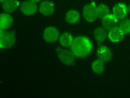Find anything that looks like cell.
<instances>
[{
    "mask_svg": "<svg viewBox=\"0 0 130 98\" xmlns=\"http://www.w3.org/2000/svg\"><path fill=\"white\" fill-rule=\"evenodd\" d=\"M6 1V0H0V1H1V3H3V2H4L5 1Z\"/></svg>",
    "mask_w": 130,
    "mask_h": 98,
    "instance_id": "obj_21",
    "label": "cell"
},
{
    "mask_svg": "<svg viewBox=\"0 0 130 98\" xmlns=\"http://www.w3.org/2000/svg\"><path fill=\"white\" fill-rule=\"evenodd\" d=\"M96 12L97 17L101 19L110 14L109 8L104 4H101L96 7Z\"/></svg>",
    "mask_w": 130,
    "mask_h": 98,
    "instance_id": "obj_18",
    "label": "cell"
},
{
    "mask_svg": "<svg viewBox=\"0 0 130 98\" xmlns=\"http://www.w3.org/2000/svg\"><path fill=\"white\" fill-rule=\"evenodd\" d=\"M124 33L119 28L116 27L109 30L108 33V37L109 40L114 43L119 42L123 38Z\"/></svg>",
    "mask_w": 130,
    "mask_h": 98,
    "instance_id": "obj_8",
    "label": "cell"
},
{
    "mask_svg": "<svg viewBox=\"0 0 130 98\" xmlns=\"http://www.w3.org/2000/svg\"><path fill=\"white\" fill-rule=\"evenodd\" d=\"M66 21L70 24H74L79 22L80 20V14L76 10L69 11L66 14Z\"/></svg>",
    "mask_w": 130,
    "mask_h": 98,
    "instance_id": "obj_16",
    "label": "cell"
},
{
    "mask_svg": "<svg viewBox=\"0 0 130 98\" xmlns=\"http://www.w3.org/2000/svg\"><path fill=\"white\" fill-rule=\"evenodd\" d=\"M99 58L104 62H108L112 58V52L110 49L105 46H100L97 50Z\"/></svg>",
    "mask_w": 130,
    "mask_h": 98,
    "instance_id": "obj_10",
    "label": "cell"
},
{
    "mask_svg": "<svg viewBox=\"0 0 130 98\" xmlns=\"http://www.w3.org/2000/svg\"><path fill=\"white\" fill-rule=\"evenodd\" d=\"M93 36L96 41L99 43H101L104 42L108 37L107 29L104 27H99L95 29L93 33Z\"/></svg>",
    "mask_w": 130,
    "mask_h": 98,
    "instance_id": "obj_14",
    "label": "cell"
},
{
    "mask_svg": "<svg viewBox=\"0 0 130 98\" xmlns=\"http://www.w3.org/2000/svg\"><path fill=\"white\" fill-rule=\"evenodd\" d=\"M91 69L94 73L102 74L105 69L104 61L100 59L94 60L91 64Z\"/></svg>",
    "mask_w": 130,
    "mask_h": 98,
    "instance_id": "obj_17",
    "label": "cell"
},
{
    "mask_svg": "<svg viewBox=\"0 0 130 98\" xmlns=\"http://www.w3.org/2000/svg\"><path fill=\"white\" fill-rule=\"evenodd\" d=\"M19 5L18 0H6L2 3V8L7 13H12L18 8Z\"/></svg>",
    "mask_w": 130,
    "mask_h": 98,
    "instance_id": "obj_12",
    "label": "cell"
},
{
    "mask_svg": "<svg viewBox=\"0 0 130 98\" xmlns=\"http://www.w3.org/2000/svg\"><path fill=\"white\" fill-rule=\"evenodd\" d=\"M128 9H129V11H130V5H129V7H128Z\"/></svg>",
    "mask_w": 130,
    "mask_h": 98,
    "instance_id": "obj_22",
    "label": "cell"
},
{
    "mask_svg": "<svg viewBox=\"0 0 130 98\" xmlns=\"http://www.w3.org/2000/svg\"><path fill=\"white\" fill-rule=\"evenodd\" d=\"M119 28L124 34L130 33V19L123 20L120 23Z\"/></svg>",
    "mask_w": 130,
    "mask_h": 98,
    "instance_id": "obj_19",
    "label": "cell"
},
{
    "mask_svg": "<svg viewBox=\"0 0 130 98\" xmlns=\"http://www.w3.org/2000/svg\"><path fill=\"white\" fill-rule=\"evenodd\" d=\"M118 23V20L114 15V14H109L102 19V24L106 29L111 30L116 27Z\"/></svg>",
    "mask_w": 130,
    "mask_h": 98,
    "instance_id": "obj_7",
    "label": "cell"
},
{
    "mask_svg": "<svg viewBox=\"0 0 130 98\" xmlns=\"http://www.w3.org/2000/svg\"><path fill=\"white\" fill-rule=\"evenodd\" d=\"M114 15L118 20H122L125 18L128 13L127 6L122 3L116 4L113 9Z\"/></svg>",
    "mask_w": 130,
    "mask_h": 98,
    "instance_id": "obj_9",
    "label": "cell"
},
{
    "mask_svg": "<svg viewBox=\"0 0 130 98\" xmlns=\"http://www.w3.org/2000/svg\"><path fill=\"white\" fill-rule=\"evenodd\" d=\"M13 22V18L8 13H3L0 15V29L4 31L10 28Z\"/></svg>",
    "mask_w": 130,
    "mask_h": 98,
    "instance_id": "obj_11",
    "label": "cell"
},
{
    "mask_svg": "<svg viewBox=\"0 0 130 98\" xmlns=\"http://www.w3.org/2000/svg\"><path fill=\"white\" fill-rule=\"evenodd\" d=\"M54 11V4L49 1H44L39 6V11L44 16L51 15Z\"/></svg>",
    "mask_w": 130,
    "mask_h": 98,
    "instance_id": "obj_13",
    "label": "cell"
},
{
    "mask_svg": "<svg viewBox=\"0 0 130 98\" xmlns=\"http://www.w3.org/2000/svg\"><path fill=\"white\" fill-rule=\"evenodd\" d=\"M30 1H32V2H33L35 3H38V2H40V1H41V0H30Z\"/></svg>",
    "mask_w": 130,
    "mask_h": 98,
    "instance_id": "obj_20",
    "label": "cell"
},
{
    "mask_svg": "<svg viewBox=\"0 0 130 98\" xmlns=\"http://www.w3.org/2000/svg\"><path fill=\"white\" fill-rule=\"evenodd\" d=\"M83 15L84 18L89 23L94 22L97 17L96 6L94 3L86 5L83 8Z\"/></svg>",
    "mask_w": 130,
    "mask_h": 98,
    "instance_id": "obj_4",
    "label": "cell"
},
{
    "mask_svg": "<svg viewBox=\"0 0 130 98\" xmlns=\"http://www.w3.org/2000/svg\"><path fill=\"white\" fill-rule=\"evenodd\" d=\"M92 45L90 40L85 36H79L74 39L71 46L72 52L79 58H84L91 52Z\"/></svg>",
    "mask_w": 130,
    "mask_h": 98,
    "instance_id": "obj_1",
    "label": "cell"
},
{
    "mask_svg": "<svg viewBox=\"0 0 130 98\" xmlns=\"http://www.w3.org/2000/svg\"><path fill=\"white\" fill-rule=\"evenodd\" d=\"M56 51L58 56L62 63L68 66H71L74 64L75 55L72 51H71L58 47L56 48Z\"/></svg>",
    "mask_w": 130,
    "mask_h": 98,
    "instance_id": "obj_3",
    "label": "cell"
},
{
    "mask_svg": "<svg viewBox=\"0 0 130 98\" xmlns=\"http://www.w3.org/2000/svg\"><path fill=\"white\" fill-rule=\"evenodd\" d=\"M74 39L72 35L69 32L63 33L59 37V41L61 45L66 47L71 46Z\"/></svg>",
    "mask_w": 130,
    "mask_h": 98,
    "instance_id": "obj_15",
    "label": "cell"
},
{
    "mask_svg": "<svg viewBox=\"0 0 130 98\" xmlns=\"http://www.w3.org/2000/svg\"><path fill=\"white\" fill-rule=\"evenodd\" d=\"M43 36L45 41L54 42L56 41L59 37V31L55 27H48L44 30Z\"/></svg>",
    "mask_w": 130,
    "mask_h": 98,
    "instance_id": "obj_5",
    "label": "cell"
},
{
    "mask_svg": "<svg viewBox=\"0 0 130 98\" xmlns=\"http://www.w3.org/2000/svg\"><path fill=\"white\" fill-rule=\"evenodd\" d=\"M21 10L23 14L26 16L34 15L37 10L36 3L31 1H26L23 2L21 6Z\"/></svg>",
    "mask_w": 130,
    "mask_h": 98,
    "instance_id": "obj_6",
    "label": "cell"
},
{
    "mask_svg": "<svg viewBox=\"0 0 130 98\" xmlns=\"http://www.w3.org/2000/svg\"><path fill=\"white\" fill-rule=\"evenodd\" d=\"M15 35L11 32L1 31L0 33V48L8 49L14 44L15 42Z\"/></svg>",
    "mask_w": 130,
    "mask_h": 98,
    "instance_id": "obj_2",
    "label": "cell"
}]
</instances>
